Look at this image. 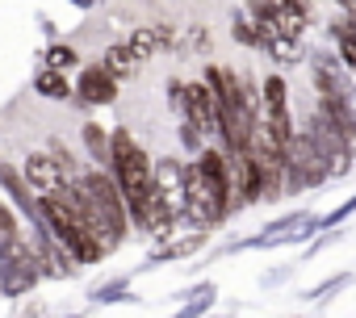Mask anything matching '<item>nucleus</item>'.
Returning <instances> with one entry per match:
<instances>
[{"label":"nucleus","instance_id":"1","mask_svg":"<svg viewBox=\"0 0 356 318\" xmlns=\"http://www.w3.org/2000/svg\"><path fill=\"white\" fill-rule=\"evenodd\" d=\"M67 193H72L80 218L88 222V231L97 235L101 251L113 256L130 235V214H126V201L118 193V181L109 172H101V168H88L67 185Z\"/></svg>","mask_w":356,"mask_h":318},{"label":"nucleus","instance_id":"2","mask_svg":"<svg viewBox=\"0 0 356 318\" xmlns=\"http://www.w3.org/2000/svg\"><path fill=\"white\" fill-rule=\"evenodd\" d=\"M34 222H42L63 247H67V256L84 268V264H101L105 260V251H101V243H97V235L88 231V222L80 218V210H76V201H72V193L63 189V193H55V197H42L38 201V218Z\"/></svg>","mask_w":356,"mask_h":318},{"label":"nucleus","instance_id":"3","mask_svg":"<svg viewBox=\"0 0 356 318\" xmlns=\"http://www.w3.org/2000/svg\"><path fill=\"white\" fill-rule=\"evenodd\" d=\"M327 159L314 147V138L306 130H293V138L285 142V197L302 193V189H318L327 181Z\"/></svg>","mask_w":356,"mask_h":318},{"label":"nucleus","instance_id":"4","mask_svg":"<svg viewBox=\"0 0 356 318\" xmlns=\"http://www.w3.org/2000/svg\"><path fill=\"white\" fill-rule=\"evenodd\" d=\"M42 268L34 256V243H26V235L17 239H0V297H26L38 285Z\"/></svg>","mask_w":356,"mask_h":318},{"label":"nucleus","instance_id":"5","mask_svg":"<svg viewBox=\"0 0 356 318\" xmlns=\"http://www.w3.org/2000/svg\"><path fill=\"white\" fill-rule=\"evenodd\" d=\"M151 189L163 197V206L172 210L176 222H185V201H189V164L176 155H159L151 159Z\"/></svg>","mask_w":356,"mask_h":318},{"label":"nucleus","instance_id":"6","mask_svg":"<svg viewBox=\"0 0 356 318\" xmlns=\"http://www.w3.org/2000/svg\"><path fill=\"white\" fill-rule=\"evenodd\" d=\"M22 176H26V185H30V193L38 201L55 197V193H63L72 185V172L59 164V155H51V151H30L22 159Z\"/></svg>","mask_w":356,"mask_h":318},{"label":"nucleus","instance_id":"7","mask_svg":"<svg viewBox=\"0 0 356 318\" xmlns=\"http://www.w3.org/2000/svg\"><path fill=\"white\" fill-rule=\"evenodd\" d=\"M181 117L193 122V130L206 138V134H218V97L206 80H189L185 84V109Z\"/></svg>","mask_w":356,"mask_h":318},{"label":"nucleus","instance_id":"8","mask_svg":"<svg viewBox=\"0 0 356 318\" xmlns=\"http://www.w3.org/2000/svg\"><path fill=\"white\" fill-rule=\"evenodd\" d=\"M118 80L101 67V63H84L80 67V76H76V84H72V92L84 101V105H113L118 101Z\"/></svg>","mask_w":356,"mask_h":318},{"label":"nucleus","instance_id":"9","mask_svg":"<svg viewBox=\"0 0 356 318\" xmlns=\"http://www.w3.org/2000/svg\"><path fill=\"white\" fill-rule=\"evenodd\" d=\"M172 42H176V34H172V26H163V22L134 26V30H130V38H126V47L134 51V59H138V63H147V59H159V55H163Z\"/></svg>","mask_w":356,"mask_h":318},{"label":"nucleus","instance_id":"10","mask_svg":"<svg viewBox=\"0 0 356 318\" xmlns=\"http://www.w3.org/2000/svg\"><path fill=\"white\" fill-rule=\"evenodd\" d=\"M0 189L9 193V206H13L26 222L38 218V197L30 193V185H26V176H22L17 164H5V159H0Z\"/></svg>","mask_w":356,"mask_h":318},{"label":"nucleus","instance_id":"11","mask_svg":"<svg viewBox=\"0 0 356 318\" xmlns=\"http://www.w3.org/2000/svg\"><path fill=\"white\" fill-rule=\"evenodd\" d=\"M101 67H105V72L122 84V80H134L143 63L134 59V51H130L126 42H109V47H105V55H101Z\"/></svg>","mask_w":356,"mask_h":318},{"label":"nucleus","instance_id":"12","mask_svg":"<svg viewBox=\"0 0 356 318\" xmlns=\"http://www.w3.org/2000/svg\"><path fill=\"white\" fill-rule=\"evenodd\" d=\"M268 26L277 38H289V42H302L306 34V9H293V5H277L268 13Z\"/></svg>","mask_w":356,"mask_h":318},{"label":"nucleus","instance_id":"13","mask_svg":"<svg viewBox=\"0 0 356 318\" xmlns=\"http://www.w3.org/2000/svg\"><path fill=\"white\" fill-rule=\"evenodd\" d=\"M331 38H335V51H339V63L348 72H356V13L331 22Z\"/></svg>","mask_w":356,"mask_h":318},{"label":"nucleus","instance_id":"14","mask_svg":"<svg viewBox=\"0 0 356 318\" xmlns=\"http://www.w3.org/2000/svg\"><path fill=\"white\" fill-rule=\"evenodd\" d=\"M80 138H84V151L92 159V168L109 172V134L97 126V122H80Z\"/></svg>","mask_w":356,"mask_h":318},{"label":"nucleus","instance_id":"15","mask_svg":"<svg viewBox=\"0 0 356 318\" xmlns=\"http://www.w3.org/2000/svg\"><path fill=\"white\" fill-rule=\"evenodd\" d=\"M34 92H38L42 101H72V97H76V92H72V80H67L63 72H51V67L34 72Z\"/></svg>","mask_w":356,"mask_h":318},{"label":"nucleus","instance_id":"16","mask_svg":"<svg viewBox=\"0 0 356 318\" xmlns=\"http://www.w3.org/2000/svg\"><path fill=\"white\" fill-rule=\"evenodd\" d=\"M206 235L210 231H193L189 239H176V243H168V247H159L147 264H163V260H181V256H193V251H202L206 247Z\"/></svg>","mask_w":356,"mask_h":318},{"label":"nucleus","instance_id":"17","mask_svg":"<svg viewBox=\"0 0 356 318\" xmlns=\"http://www.w3.org/2000/svg\"><path fill=\"white\" fill-rule=\"evenodd\" d=\"M42 67H51V72H76L80 67V51L72 47V42H55V47H47L42 51Z\"/></svg>","mask_w":356,"mask_h":318},{"label":"nucleus","instance_id":"18","mask_svg":"<svg viewBox=\"0 0 356 318\" xmlns=\"http://www.w3.org/2000/svg\"><path fill=\"white\" fill-rule=\"evenodd\" d=\"M126 289H130V276H118V281H105V285L88 289V301H97V306H113V301H126Z\"/></svg>","mask_w":356,"mask_h":318},{"label":"nucleus","instance_id":"19","mask_svg":"<svg viewBox=\"0 0 356 318\" xmlns=\"http://www.w3.org/2000/svg\"><path fill=\"white\" fill-rule=\"evenodd\" d=\"M22 235V222H17V210L9 201H0V239H17Z\"/></svg>","mask_w":356,"mask_h":318},{"label":"nucleus","instance_id":"20","mask_svg":"<svg viewBox=\"0 0 356 318\" xmlns=\"http://www.w3.org/2000/svg\"><path fill=\"white\" fill-rule=\"evenodd\" d=\"M214 306V293H206V297H193V301H185V310L181 314H172V318H202L206 310Z\"/></svg>","mask_w":356,"mask_h":318},{"label":"nucleus","instance_id":"21","mask_svg":"<svg viewBox=\"0 0 356 318\" xmlns=\"http://www.w3.org/2000/svg\"><path fill=\"white\" fill-rule=\"evenodd\" d=\"M189 47H193V51H210V30H206V26L193 30V34H189Z\"/></svg>","mask_w":356,"mask_h":318},{"label":"nucleus","instance_id":"22","mask_svg":"<svg viewBox=\"0 0 356 318\" xmlns=\"http://www.w3.org/2000/svg\"><path fill=\"white\" fill-rule=\"evenodd\" d=\"M248 5H252V9H260V13H273L277 5H285V0H248Z\"/></svg>","mask_w":356,"mask_h":318},{"label":"nucleus","instance_id":"23","mask_svg":"<svg viewBox=\"0 0 356 318\" xmlns=\"http://www.w3.org/2000/svg\"><path fill=\"white\" fill-rule=\"evenodd\" d=\"M339 9H348V13H356V0H335Z\"/></svg>","mask_w":356,"mask_h":318},{"label":"nucleus","instance_id":"24","mask_svg":"<svg viewBox=\"0 0 356 318\" xmlns=\"http://www.w3.org/2000/svg\"><path fill=\"white\" fill-rule=\"evenodd\" d=\"M72 5H76V9H92V5H97V0H72Z\"/></svg>","mask_w":356,"mask_h":318},{"label":"nucleus","instance_id":"25","mask_svg":"<svg viewBox=\"0 0 356 318\" xmlns=\"http://www.w3.org/2000/svg\"><path fill=\"white\" fill-rule=\"evenodd\" d=\"M285 5H293V9H310V0H285Z\"/></svg>","mask_w":356,"mask_h":318},{"label":"nucleus","instance_id":"26","mask_svg":"<svg viewBox=\"0 0 356 318\" xmlns=\"http://www.w3.org/2000/svg\"><path fill=\"white\" fill-rule=\"evenodd\" d=\"M67 318H84V314H67Z\"/></svg>","mask_w":356,"mask_h":318}]
</instances>
